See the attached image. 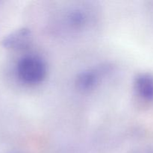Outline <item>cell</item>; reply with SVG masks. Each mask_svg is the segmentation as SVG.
<instances>
[{"label": "cell", "instance_id": "4", "mask_svg": "<svg viewBox=\"0 0 153 153\" xmlns=\"http://www.w3.org/2000/svg\"><path fill=\"white\" fill-rule=\"evenodd\" d=\"M134 89L142 99L147 101L153 100V75L141 73L137 75L134 82Z\"/></svg>", "mask_w": 153, "mask_h": 153}, {"label": "cell", "instance_id": "5", "mask_svg": "<svg viewBox=\"0 0 153 153\" xmlns=\"http://www.w3.org/2000/svg\"><path fill=\"white\" fill-rule=\"evenodd\" d=\"M87 12L85 9L81 7L71 9L66 15V22L73 29H82L89 21V16Z\"/></svg>", "mask_w": 153, "mask_h": 153}, {"label": "cell", "instance_id": "3", "mask_svg": "<svg viewBox=\"0 0 153 153\" xmlns=\"http://www.w3.org/2000/svg\"><path fill=\"white\" fill-rule=\"evenodd\" d=\"M107 66L88 69L79 73L76 79V86L79 91L88 92L99 85L102 77L108 71Z\"/></svg>", "mask_w": 153, "mask_h": 153}, {"label": "cell", "instance_id": "1", "mask_svg": "<svg viewBox=\"0 0 153 153\" xmlns=\"http://www.w3.org/2000/svg\"><path fill=\"white\" fill-rule=\"evenodd\" d=\"M15 73L22 83L28 85H37L46 78L47 66L44 60L37 55H24L16 62Z\"/></svg>", "mask_w": 153, "mask_h": 153}, {"label": "cell", "instance_id": "2", "mask_svg": "<svg viewBox=\"0 0 153 153\" xmlns=\"http://www.w3.org/2000/svg\"><path fill=\"white\" fill-rule=\"evenodd\" d=\"M32 42V33L25 27L19 28L2 38L1 44L4 49L8 50L18 51L25 49Z\"/></svg>", "mask_w": 153, "mask_h": 153}, {"label": "cell", "instance_id": "6", "mask_svg": "<svg viewBox=\"0 0 153 153\" xmlns=\"http://www.w3.org/2000/svg\"><path fill=\"white\" fill-rule=\"evenodd\" d=\"M132 153H153V148H146V149H137Z\"/></svg>", "mask_w": 153, "mask_h": 153}, {"label": "cell", "instance_id": "7", "mask_svg": "<svg viewBox=\"0 0 153 153\" xmlns=\"http://www.w3.org/2000/svg\"><path fill=\"white\" fill-rule=\"evenodd\" d=\"M11 153H19V152H11Z\"/></svg>", "mask_w": 153, "mask_h": 153}]
</instances>
